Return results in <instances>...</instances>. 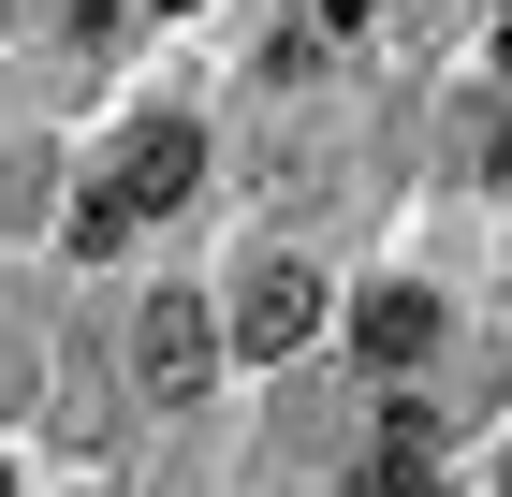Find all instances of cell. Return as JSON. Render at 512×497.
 Here are the masks:
<instances>
[{
  "label": "cell",
  "mask_w": 512,
  "mask_h": 497,
  "mask_svg": "<svg viewBox=\"0 0 512 497\" xmlns=\"http://www.w3.org/2000/svg\"><path fill=\"white\" fill-rule=\"evenodd\" d=\"M132 381H147L161 410L205 395V381H220V307H205V293H147V307H132Z\"/></svg>",
  "instance_id": "6da1fadb"
},
{
  "label": "cell",
  "mask_w": 512,
  "mask_h": 497,
  "mask_svg": "<svg viewBox=\"0 0 512 497\" xmlns=\"http://www.w3.org/2000/svg\"><path fill=\"white\" fill-rule=\"evenodd\" d=\"M220 337L249 351V366H278V351H308L322 337V264H293V249H264V264L235 278V322Z\"/></svg>",
  "instance_id": "7a4b0ae2"
},
{
  "label": "cell",
  "mask_w": 512,
  "mask_h": 497,
  "mask_svg": "<svg viewBox=\"0 0 512 497\" xmlns=\"http://www.w3.org/2000/svg\"><path fill=\"white\" fill-rule=\"evenodd\" d=\"M191 176H205V132H191V117H147V132L118 147V205H132V220L191 205Z\"/></svg>",
  "instance_id": "3957f363"
},
{
  "label": "cell",
  "mask_w": 512,
  "mask_h": 497,
  "mask_svg": "<svg viewBox=\"0 0 512 497\" xmlns=\"http://www.w3.org/2000/svg\"><path fill=\"white\" fill-rule=\"evenodd\" d=\"M352 351H366V366H425V351H439V293H410V278H381V293L352 307Z\"/></svg>",
  "instance_id": "277c9868"
},
{
  "label": "cell",
  "mask_w": 512,
  "mask_h": 497,
  "mask_svg": "<svg viewBox=\"0 0 512 497\" xmlns=\"http://www.w3.org/2000/svg\"><path fill=\"white\" fill-rule=\"evenodd\" d=\"M381 454H439V410H425V395H381Z\"/></svg>",
  "instance_id": "5b68a950"
},
{
  "label": "cell",
  "mask_w": 512,
  "mask_h": 497,
  "mask_svg": "<svg viewBox=\"0 0 512 497\" xmlns=\"http://www.w3.org/2000/svg\"><path fill=\"white\" fill-rule=\"evenodd\" d=\"M366 497H454V483H439V454H381V468H366Z\"/></svg>",
  "instance_id": "8992f818"
},
{
  "label": "cell",
  "mask_w": 512,
  "mask_h": 497,
  "mask_svg": "<svg viewBox=\"0 0 512 497\" xmlns=\"http://www.w3.org/2000/svg\"><path fill=\"white\" fill-rule=\"evenodd\" d=\"M498 191H512V132H498Z\"/></svg>",
  "instance_id": "52a82bcc"
},
{
  "label": "cell",
  "mask_w": 512,
  "mask_h": 497,
  "mask_svg": "<svg viewBox=\"0 0 512 497\" xmlns=\"http://www.w3.org/2000/svg\"><path fill=\"white\" fill-rule=\"evenodd\" d=\"M0 497H30V483H15V468H0Z\"/></svg>",
  "instance_id": "ba28073f"
},
{
  "label": "cell",
  "mask_w": 512,
  "mask_h": 497,
  "mask_svg": "<svg viewBox=\"0 0 512 497\" xmlns=\"http://www.w3.org/2000/svg\"><path fill=\"white\" fill-rule=\"evenodd\" d=\"M161 15H191V0H161Z\"/></svg>",
  "instance_id": "9c48e42d"
},
{
  "label": "cell",
  "mask_w": 512,
  "mask_h": 497,
  "mask_svg": "<svg viewBox=\"0 0 512 497\" xmlns=\"http://www.w3.org/2000/svg\"><path fill=\"white\" fill-rule=\"evenodd\" d=\"M0 15H15V0H0Z\"/></svg>",
  "instance_id": "30bf717a"
}]
</instances>
